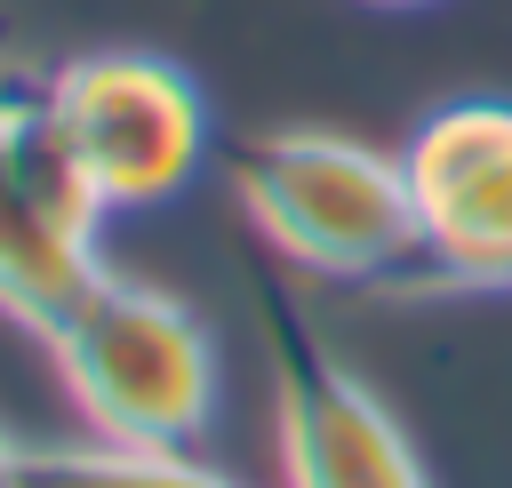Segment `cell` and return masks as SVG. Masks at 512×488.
I'll return each instance as SVG.
<instances>
[{
	"label": "cell",
	"instance_id": "cell-1",
	"mask_svg": "<svg viewBox=\"0 0 512 488\" xmlns=\"http://www.w3.org/2000/svg\"><path fill=\"white\" fill-rule=\"evenodd\" d=\"M248 224L320 280H424V216L400 152L336 128H272L232 144Z\"/></svg>",
	"mask_w": 512,
	"mask_h": 488
},
{
	"label": "cell",
	"instance_id": "cell-2",
	"mask_svg": "<svg viewBox=\"0 0 512 488\" xmlns=\"http://www.w3.org/2000/svg\"><path fill=\"white\" fill-rule=\"evenodd\" d=\"M48 352L96 440L192 448L216 416V344H208L200 312L112 264L48 328Z\"/></svg>",
	"mask_w": 512,
	"mask_h": 488
},
{
	"label": "cell",
	"instance_id": "cell-3",
	"mask_svg": "<svg viewBox=\"0 0 512 488\" xmlns=\"http://www.w3.org/2000/svg\"><path fill=\"white\" fill-rule=\"evenodd\" d=\"M256 328L272 368V424L288 488H432L408 432L376 400V384L320 336L304 296L280 272H256Z\"/></svg>",
	"mask_w": 512,
	"mask_h": 488
},
{
	"label": "cell",
	"instance_id": "cell-4",
	"mask_svg": "<svg viewBox=\"0 0 512 488\" xmlns=\"http://www.w3.org/2000/svg\"><path fill=\"white\" fill-rule=\"evenodd\" d=\"M56 112L104 208H160L208 160L200 88L168 56H144V48H96V56L56 64Z\"/></svg>",
	"mask_w": 512,
	"mask_h": 488
},
{
	"label": "cell",
	"instance_id": "cell-5",
	"mask_svg": "<svg viewBox=\"0 0 512 488\" xmlns=\"http://www.w3.org/2000/svg\"><path fill=\"white\" fill-rule=\"evenodd\" d=\"M400 168L424 216V280L512 288V96L440 104L408 136Z\"/></svg>",
	"mask_w": 512,
	"mask_h": 488
},
{
	"label": "cell",
	"instance_id": "cell-6",
	"mask_svg": "<svg viewBox=\"0 0 512 488\" xmlns=\"http://www.w3.org/2000/svg\"><path fill=\"white\" fill-rule=\"evenodd\" d=\"M96 272H104L96 240L72 232L64 216H48V208L16 184V168L0 160V312H8L16 328L48 336V328L96 288Z\"/></svg>",
	"mask_w": 512,
	"mask_h": 488
},
{
	"label": "cell",
	"instance_id": "cell-7",
	"mask_svg": "<svg viewBox=\"0 0 512 488\" xmlns=\"http://www.w3.org/2000/svg\"><path fill=\"white\" fill-rule=\"evenodd\" d=\"M16 488H240L192 448H136V440H48L24 448Z\"/></svg>",
	"mask_w": 512,
	"mask_h": 488
},
{
	"label": "cell",
	"instance_id": "cell-8",
	"mask_svg": "<svg viewBox=\"0 0 512 488\" xmlns=\"http://www.w3.org/2000/svg\"><path fill=\"white\" fill-rule=\"evenodd\" d=\"M16 464H24V440L0 424V488H16Z\"/></svg>",
	"mask_w": 512,
	"mask_h": 488
},
{
	"label": "cell",
	"instance_id": "cell-9",
	"mask_svg": "<svg viewBox=\"0 0 512 488\" xmlns=\"http://www.w3.org/2000/svg\"><path fill=\"white\" fill-rule=\"evenodd\" d=\"M376 8H416V0H376Z\"/></svg>",
	"mask_w": 512,
	"mask_h": 488
}]
</instances>
